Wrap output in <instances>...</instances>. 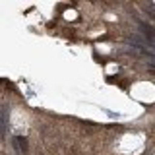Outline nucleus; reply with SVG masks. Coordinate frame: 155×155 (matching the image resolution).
<instances>
[{
	"label": "nucleus",
	"mask_w": 155,
	"mask_h": 155,
	"mask_svg": "<svg viewBox=\"0 0 155 155\" xmlns=\"http://www.w3.org/2000/svg\"><path fill=\"white\" fill-rule=\"evenodd\" d=\"M14 145H18V147L21 149L23 153L27 151V140H25V138H21V136H19V138H16V142H14Z\"/></svg>",
	"instance_id": "f257e3e1"
}]
</instances>
